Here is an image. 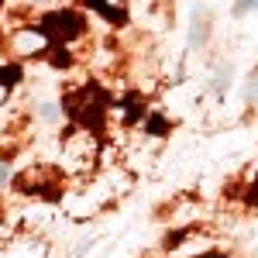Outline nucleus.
Wrapping results in <instances>:
<instances>
[{
    "label": "nucleus",
    "mask_w": 258,
    "mask_h": 258,
    "mask_svg": "<svg viewBox=\"0 0 258 258\" xmlns=\"http://www.w3.org/2000/svg\"><path fill=\"white\" fill-rule=\"evenodd\" d=\"M66 110L73 114V117L80 120L83 127H100L103 124V114H107V97H103V90L97 86H83L80 93H73V97L66 100Z\"/></svg>",
    "instance_id": "1"
},
{
    "label": "nucleus",
    "mask_w": 258,
    "mask_h": 258,
    "mask_svg": "<svg viewBox=\"0 0 258 258\" xmlns=\"http://www.w3.org/2000/svg\"><path fill=\"white\" fill-rule=\"evenodd\" d=\"M41 35L48 41H73L83 35V18L76 11H52L41 18Z\"/></svg>",
    "instance_id": "2"
},
{
    "label": "nucleus",
    "mask_w": 258,
    "mask_h": 258,
    "mask_svg": "<svg viewBox=\"0 0 258 258\" xmlns=\"http://www.w3.org/2000/svg\"><path fill=\"white\" fill-rule=\"evenodd\" d=\"M97 14L110 21V24H124L127 21V0H86Z\"/></svg>",
    "instance_id": "3"
},
{
    "label": "nucleus",
    "mask_w": 258,
    "mask_h": 258,
    "mask_svg": "<svg viewBox=\"0 0 258 258\" xmlns=\"http://www.w3.org/2000/svg\"><path fill=\"white\" fill-rule=\"evenodd\" d=\"M207 35H210V14H207V11H197V14H193V35H189V45L200 48V45L207 41Z\"/></svg>",
    "instance_id": "4"
},
{
    "label": "nucleus",
    "mask_w": 258,
    "mask_h": 258,
    "mask_svg": "<svg viewBox=\"0 0 258 258\" xmlns=\"http://www.w3.org/2000/svg\"><path fill=\"white\" fill-rule=\"evenodd\" d=\"M21 80V66H4L0 69V86H14Z\"/></svg>",
    "instance_id": "5"
},
{
    "label": "nucleus",
    "mask_w": 258,
    "mask_h": 258,
    "mask_svg": "<svg viewBox=\"0 0 258 258\" xmlns=\"http://www.w3.org/2000/svg\"><path fill=\"white\" fill-rule=\"evenodd\" d=\"M248 103L258 107V66L251 69V76H248Z\"/></svg>",
    "instance_id": "6"
},
{
    "label": "nucleus",
    "mask_w": 258,
    "mask_h": 258,
    "mask_svg": "<svg viewBox=\"0 0 258 258\" xmlns=\"http://www.w3.org/2000/svg\"><path fill=\"white\" fill-rule=\"evenodd\" d=\"M38 110H41V117H45V120H55V117H59V107H55V103H41Z\"/></svg>",
    "instance_id": "7"
},
{
    "label": "nucleus",
    "mask_w": 258,
    "mask_h": 258,
    "mask_svg": "<svg viewBox=\"0 0 258 258\" xmlns=\"http://www.w3.org/2000/svg\"><path fill=\"white\" fill-rule=\"evenodd\" d=\"M258 7V0H238L234 4V14H248V11H255Z\"/></svg>",
    "instance_id": "8"
},
{
    "label": "nucleus",
    "mask_w": 258,
    "mask_h": 258,
    "mask_svg": "<svg viewBox=\"0 0 258 258\" xmlns=\"http://www.w3.org/2000/svg\"><path fill=\"white\" fill-rule=\"evenodd\" d=\"M7 179H11V165L0 162V186H7Z\"/></svg>",
    "instance_id": "9"
},
{
    "label": "nucleus",
    "mask_w": 258,
    "mask_h": 258,
    "mask_svg": "<svg viewBox=\"0 0 258 258\" xmlns=\"http://www.w3.org/2000/svg\"><path fill=\"white\" fill-rule=\"evenodd\" d=\"M251 203H258V189H255V197H251Z\"/></svg>",
    "instance_id": "10"
},
{
    "label": "nucleus",
    "mask_w": 258,
    "mask_h": 258,
    "mask_svg": "<svg viewBox=\"0 0 258 258\" xmlns=\"http://www.w3.org/2000/svg\"><path fill=\"white\" fill-rule=\"evenodd\" d=\"M31 4H48V0H31Z\"/></svg>",
    "instance_id": "11"
},
{
    "label": "nucleus",
    "mask_w": 258,
    "mask_h": 258,
    "mask_svg": "<svg viewBox=\"0 0 258 258\" xmlns=\"http://www.w3.org/2000/svg\"><path fill=\"white\" fill-rule=\"evenodd\" d=\"M210 258H220V255H210Z\"/></svg>",
    "instance_id": "12"
}]
</instances>
